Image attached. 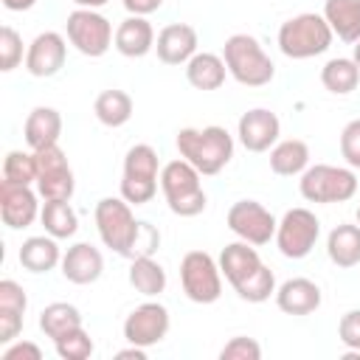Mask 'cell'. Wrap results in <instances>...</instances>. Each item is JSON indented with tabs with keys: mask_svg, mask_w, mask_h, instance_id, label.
Returning <instances> with one entry per match:
<instances>
[{
	"mask_svg": "<svg viewBox=\"0 0 360 360\" xmlns=\"http://www.w3.org/2000/svg\"><path fill=\"white\" fill-rule=\"evenodd\" d=\"M174 143H177L180 158L188 160L202 177L219 174L233 158V135L217 124L202 127V129L186 127L177 132Z\"/></svg>",
	"mask_w": 360,
	"mask_h": 360,
	"instance_id": "1",
	"label": "cell"
},
{
	"mask_svg": "<svg viewBox=\"0 0 360 360\" xmlns=\"http://www.w3.org/2000/svg\"><path fill=\"white\" fill-rule=\"evenodd\" d=\"M96 219V231L104 242V248H110L112 253L124 256V259H135V245L141 236V219H135L132 205L124 197H104L96 202L93 211Z\"/></svg>",
	"mask_w": 360,
	"mask_h": 360,
	"instance_id": "2",
	"label": "cell"
},
{
	"mask_svg": "<svg viewBox=\"0 0 360 360\" xmlns=\"http://www.w3.org/2000/svg\"><path fill=\"white\" fill-rule=\"evenodd\" d=\"M222 59H225L228 76H233L245 87H264L276 76L273 59L250 34H231L222 45Z\"/></svg>",
	"mask_w": 360,
	"mask_h": 360,
	"instance_id": "3",
	"label": "cell"
},
{
	"mask_svg": "<svg viewBox=\"0 0 360 360\" xmlns=\"http://www.w3.org/2000/svg\"><path fill=\"white\" fill-rule=\"evenodd\" d=\"M335 34L323 14L304 11L281 22L278 28V48L287 59H312L329 51Z\"/></svg>",
	"mask_w": 360,
	"mask_h": 360,
	"instance_id": "4",
	"label": "cell"
},
{
	"mask_svg": "<svg viewBox=\"0 0 360 360\" xmlns=\"http://www.w3.org/2000/svg\"><path fill=\"white\" fill-rule=\"evenodd\" d=\"M202 174L183 158L169 160L160 169V191L166 197V205L177 217H197L205 211L208 197L202 191Z\"/></svg>",
	"mask_w": 360,
	"mask_h": 360,
	"instance_id": "5",
	"label": "cell"
},
{
	"mask_svg": "<svg viewBox=\"0 0 360 360\" xmlns=\"http://www.w3.org/2000/svg\"><path fill=\"white\" fill-rule=\"evenodd\" d=\"M298 191L307 202L315 205H332V202H346L357 194V174L352 166H332V163H315L307 166Z\"/></svg>",
	"mask_w": 360,
	"mask_h": 360,
	"instance_id": "6",
	"label": "cell"
},
{
	"mask_svg": "<svg viewBox=\"0 0 360 360\" xmlns=\"http://www.w3.org/2000/svg\"><path fill=\"white\" fill-rule=\"evenodd\" d=\"M160 183V160L149 143H135L124 155V174H121V197L129 205H146L158 194Z\"/></svg>",
	"mask_w": 360,
	"mask_h": 360,
	"instance_id": "7",
	"label": "cell"
},
{
	"mask_svg": "<svg viewBox=\"0 0 360 360\" xmlns=\"http://www.w3.org/2000/svg\"><path fill=\"white\" fill-rule=\"evenodd\" d=\"M65 31H68V39L70 45L90 56V59H98L104 56L112 42H115V31H112V22L98 11V8H73L68 14V22H65Z\"/></svg>",
	"mask_w": 360,
	"mask_h": 360,
	"instance_id": "8",
	"label": "cell"
},
{
	"mask_svg": "<svg viewBox=\"0 0 360 360\" xmlns=\"http://www.w3.org/2000/svg\"><path fill=\"white\" fill-rule=\"evenodd\" d=\"M180 284L188 301L214 304L222 295V270L219 262L205 250H188L180 259Z\"/></svg>",
	"mask_w": 360,
	"mask_h": 360,
	"instance_id": "9",
	"label": "cell"
},
{
	"mask_svg": "<svg viewBox=\"0 0 360 360\" xmlns=\"http://www.w3.org/2000/svg\"><path fill=\"white\" fill-rule=\"evenodd\" d=\"M321 236V222L309 208H290L276 225V248L284 259H304Z\"/></svg>",
	"mask_w": 360,
	"mask_h": 360,
	"instance_id": "10",
	"label": "cell"
},
{
	"mask_svg": "<svg viewBox=\"0 0 360 360\" xmlns=\"http://www.w3.org/2000/svg\"><path fill=\"white\" fill-rule=\"evenodd\" d=\"M37 191L42 200H70L76 180H73V169L68 163V155L62 152L59 143L37 149Z\"/></svg>",
	"mask_w": 360,
	"mask_h": 360,
	"instance_id": "11",
	"label": "cell"
},
{
	"mask_svg": "<svg viewBox=\"0 0 360 360\" xmlns=\"http://www.w3.org/2000/svg\"><path fill=\"white\" fill-rule=\"evenodd\" d=\"M225 222L242 242H250L256 248H262L270 239H276V225H278L276 217L256 200H236L228 208Z\"/></svg>",
	"mask_w": 360,
	"mask_h": 360,
	"instance_id": "12",
	"label": "cell"
},
{
	"mask_svg": "<svg viewBox=\"0 0 360 360\" xmlns=\"http://www.w3.org/2000/svg\"><path fill=\"white\" fill-rule=\"evenodd\" d=\"M169 326H172L169 309L163 304H158V301H143L127 315L124 338H127V343L149 349V346H158L169 335Z\"/></svg>",
	"mask_w": 360,
	"mask_h": 360,
	"instance_id": "13",
	"label": "cell"
},
{
	"mask_svg": "<svg viewBox=\"0 0 360 360\" xmlns=\"http://www.w3.org/2000/svg\"><path fill=\"white\" fill-rule=\"evenodd\" d=\"M39 191L22 183L0 180V217L11 231H22L39 219Z\"/></svg>",
	"mask_w": 360,
	"mask_h": 360,
	"instance_id": "14",
	"label": "cell"
},
{
	"mask_svg": "<svg viewBox=\"0 0 360 360\" xmlns=\"http://www.w3.org/2000/svg\"><path fill=\"white\" fill-rule=\"evenodd\" d=\"M65 59H68V42L56 31L37 34L31 45L25 48V70L37 79L56 76L65 68Z\"/></svg>",
	"mask_w": 360,
	"mask_h": 360,
	"instance_id": "15",
	"label": "cell"
},
{
	"mask_svg": "<svg viewBox=\"0 0 360 360\" xmlns=\"http://www.w3.org/2000/svg\"><path fill=\"white\" fill-rule=\"evenodd\" d=\"M278 132H281V121L267 107H253L242 112L236 124V138L248 152H270L278 141Z\"/></svg>",
	"mask_w": 360,
	"mask_h": 360,
	"instance_id": "16",
	"label": "cell"
},
{
	"mask_svg": "<svg viewBox=\"0 0 360 360\" xmlns=\"http://www.w3.org/2000/svg\"><path fill=\"white\" fill-rule=\"evenodd\" d=\"M158 59L163 65H186L197 53V31L188 22H169L158 31L155 39Z\"/></svg>",
	"mask_w": 360,
	"mask_h": 360,
	"instance_id": "17",
	"label": "cell"
},
{
	"mask_svg": "<svg viewBox=\"0 0 360 360\" xmlns=\"http://www.w3.org/2000/svg\"><path fill=\"white\" fill-rule=\"evenodd\" d=\"M104 273V256L98 248H93L90 242H76L62 253V276L70 284H93L98 281Z\"/></svg>",
	"mask_w": 360,
	"mask_h": 360,
	"instance_id": "18",
	"label": "cell"
},
{
	"mask_svg": "<svg viewBox=\"0 0 360 360\" xmlns=\"http://www.w3.org/2000/svg\"><path fill=\"white\" fill-rule=\"evenodd\" d=\"M25 309H28V295L22 284H17L14 278H3L0 281V343L17 340V335L22 332Z\"/></svg>",
	"mask_w": 360,
	"mask_h": 360,
	"instance_id": "19",
	"label": "cell"
},
{
	"mask_svg": "<svg viewBox=\"0 0 360 360\" xmlns=\"http://www.w3.org/2000/svg\"><path fill=\"white\" fill-rule=\"evenodd\" d=\"M155 28L146 17H138V14H129L127 20L118 22L115 28V51L127 59H141L146 56L152 48H155Z\"/></svg>",
	"mask_w": 360,
	"mask_h": 360,
	"instance_id": "20",
	"label": "cell"
},
{
	"mask_svg": "<svg viewBox=\"0 0 360 360\" xmlns=\"http://www.w3.org/2000/svg\"><path fill=\"white\" fill-rule=\"evenodd\" d=\"M276 304L287 315H312L321 307V287L309 278H287L276 287Z\"/></svg>",
	"mask_w": 360,
	"mask_h": 360,
	"instance_id": "21",
	"label": "cell"
},
{
	"mask_svg": "<svg viewBox=\"0 0 360 360\" xmlns=\"http://www.w3.org/2000/svg\"><path fill=\"white\" fill-rule=\"evenodd\" d=\"M22 135H25V143H28L31 152L59 143V135H62V115H59V110H53V107H34L28 112V118H25Z\"/></svg>",
	"mask_w": 360,
	"mask_h": 360,
	"instance_id": "22",
	"label": "cell"
},
{
	"mask_svg": "<svg viewBox=\"0 0 360 360\" xmlns=\"http://www.w3.org/2000/svg\"><path fill=\"white\" fill-rule=\"evenodd\" d=\"M264 262L259 259V250H256V245H250V242H231V245H225L222 248V253H219V270H222V276L231 281V287H236L239 281H245L253 270H259Z\"/></svg>",
	"mask_w": 360,
	"mask_h": 360,
	"instance_id": "23",
	"label": "cell"
},
{
	"mask_svg": "<svg viewBox=\"0 0 360 360\" xmlns=\"http://www.w3.org/2000/svg\"><path fill=\"white\" fill-rule=\"evenodd\" d=\"M326 256L335 267H357L360 264V225L340 222L326 236Z\"/></svg>",
	"mask_w": 360,
	"mask_h": 360,
	"instance_id": "24",
	"label": "cell"
},
{
	"mask_svg": "<svg viewBox=\"0 0 360 360\" xmlns=\"http://www.w3.org/2000/svg\"><path fill=\"white\" fill-rule=\"evenodd\" d=\"M225 76H228V68H225V59L217 56V53H208V51H197L188 62H186V79L194 90H219L225 84Z\"/></svg>",
	"mask_w": 360,
	"mask_h": 360,
	"instance_id": "25",
	"label": "cell"
},
{
	"mask_svg": "<svg viewBox=\"0 0 360 360\" xmlns=\"http://www.w3.org/2000/svg\"><path fill=\"white\" fill-rule=\"evenodd\" d=\"M323 17L338 39L349 45L360 39V0H326Z\"/></svg>",
	"mask_w": 360,
	"mask_h": 360,
	"instance_id": "26",
	"label": "cell"
},
{
	"mask_svg": "<svg viewBox=\"0 0 360 360\" xmlns=\"http://www.w3.org/2000/svg\"><path fill=\"white\" fill-rule=\"evenodd\" d=\"M20 264L28 273H48L56 264H62V250L51 233L45 236H28L20 245Z\"/></svg>",
	"mask_w": 360,
	"mask_h": 360,
	"instance_id": "27",
	"label": "cell"
},
{
	"mask_svg": "<svg viewBox=\"0 0 360 360\" xmlns=\"http://www.w3.org/2000/svg\"><path fill=\"white\" fill-rule=\"evenodd\" d=\"M307 166H309V146H307V141H301V138L278 141V143L270 149V169H273L278 177L304 174Z\"/></svg>",
	"mask_w": 360,
	"mask_h": 360,
	"instance_id": "28",
	"label": "cell"
},
{
	"mask_svg": "<svg viewBox=\"0 0 360 360\" xmlns=\"http://www.w3.org/2000/svg\"><path fill=\"white\" fill-rule=\"evenodd\" d=\"M93 112H96V118H98L104 127L118 129V127H124V124L132 118L135 104H132V96H129L127 90L112 87V90H104V93L96 96Z\"/></svg>",
	"mask_w": 360,
	"mask_h": 360,
	"instance_id": "29",
	"label": "cell"
},
{
	"mask_svg": "<svg viewBox=\"0 0 360 360\" xmlns=\"http://www.w3.org/2000/svg\"><path fill=\"white\" fill-rule=\"evenodd\" d=\"M39 222L45 233L53 239H70L79 231V214L73 211L70 200H45L39 211Z\"/></svg>",
	"mask_w": 360,
	"mask_h": 360,
	"instance_id": "30",
	"label": "cell"
},
{
	"mask_svg": "<svg viewBox=\"0 0 360 360\" xmlns=\"http://www.w3.org/2000/svg\"><path fill=\"white\" fill-rule=\"evenodd\" d=\"M79 326H82V312H79L73 304H68V301H53V304H48V307L39 312V329H42V335L51 338L53 343H56L59 338H65L68 332L79 329Z\"/></svg>",
	"mask_w": 360,
	"mask_h": 360,
	"instance_id": "31",
	"label": "cell"
},
{
	"mask_svg": "<svg viewBox=\"0 0 360 360\" xmlns=\"http://www.w3.org/2000/svg\"><path fill=\"white\" fill-rule=\"evenodd\" d=\"M129 284L135 292L155 298L166 290V270L160 262H155L152 256H135L129 264Z\"/></svg>",
	"mask_w": 360,
	"mask_h": 360,
	"instance_id": "32",
	"label": "cell"
},
{
	"mask_svg": "<svg viewBox=\"0 0 360 360\" xmlns=\"http://www.w3.org/2000/svg\"><path fill=\"white\" fill-rule=\"evenodd\" d=\"M321 84L335 96H349L360 84V68L349 56H335L321 68Z\"/></svg>",
	"mask_w": 360,
	"mask_h": 360,
	"instance_id": "33",
	"label": "cell"
},
{
	"mask_svg": "<svg viewBox=\"0 0 360 360\" xmlns=\"http://www.w3.org/2000/svg\"><path fill=\"white\" fill-rule=\"evenodd\" d=\"M233 290H236V295H239L242 301H248V304H262V301H267L270 295H276V276H273V270H270L267 264H262V267L253 270L245 281H239Z\"/></svg>",
	"mask_w": 360,
	"mask_h": 360,
	"instance_id": "34",
	"label": "cell"
},
{
	"mask_svg": "<svg viewBox=\"0 0 360 360\" xmlns=\"http://www.w3.org/2000/svg\"><path fill=\"white\" fill-rule=\"evenodd\" d=\"M3 180L22 183V186L37 183V155L22 152V149H11L3 160Z\"/></svg>",
	"mask_w": 360,
	"mask_h": 360,
	"instance_id": "35",
	"label": "cell"
},
{
	"mask_svg": "<svg viewBox=\"0 0 360 360\" xmlns=\"http://www.w3.org/2000/svg\"><path fill=\"white\" fill-rule=\"evenodd\" d=\"M53 346H56V354H59L62 360H87V357L96 352L93 338L84 332V326H79V329L68 332V335H65V338H59Z\"/></svg>",
	"mask_w": 360,
	"mask_h": 360,
	"instance_id": "36",
	"label": "cell"
},
{
	"mask_svg": "<svg viewBox=\"0 0 360 360\" xmlns=\"http://www.w3.org/2000/svg\"><path fill=\"white\" fill-rule=\"evenodd\" d=\"M20 62H22V37L11 25H3L0 28V70L8 73Z\"/></svg>",
	"mask_w": 360,
	"mask_h": 360,
	"instance_id": "37",
	"label": "cell"
},
{
	"mask_svg": "<svg viewBox=\"0 0 360 360\" xmlns=\"http://www.w3.org/2000/svg\"><path fill=\"white\" fill-rule=\"evenodd\" d=\"M262 357V346L253 338L236 335L231 338L222 349H219V360H259Z\"/></svg>",
	"mask_w": 360,
	"mask_h": 360,
	"instance_id": "38",
	"label": "cell"
},
{
	"mask_svg": "<svg viewBox=\"0 0 360 360\" xmlns=\"http://www.w3.org/2000/svg\"><path fill=\"white\" fill-rule=\"evenodd\" d=\"M340 155L346 160V166L360 169V118L349 121L340 132Z\"/></svg>",
	"mask_w": 360,
	"mask_h": 360,
	"instance_id": "39",
	"label": "cell"
},
{
	"mask_svg": "<svg viewBox=\"0 0 360 360\" xmlns=\"http://www.w3.org/2000/svg\"><path fill=\"white\" fill-rule=\"evenodd\" d=\"M338 338L346 349L360 352V309H349L338 323Z\"/></svg>",
	"mask_w": 360,
	"mask_h": 360,
	"instance_id": "40",
	"label": "cell"
},
{
	"mask_svg": "<svg viewBox=\"0 0 360 360\" xmlns=\"http://www.w3.org/2000/svg\"><path fill=\"white\" fill-rule=\"evenodd\" d=\"M3 360H42V349L31 340H11L3 352Z\"/></svg>",
	"mask_w": 360,
	"mask_h": 360,
	"instance_id": "41",
	"label": "cell"
},
{
	"mask_svg": "<svg viewBox=\"0 0 360 360\" xmlns=\"http://www.w3.org/2000/svg\"><path fill=\"white\" fill-rule=\"evenodd\" d=\"M121 3L129 14H138V17H146V14H152L163 6V0H121Z\"/></svg>",
	"mask_w": 360,
	"mask_h": 360,
	"instance_id": "42",
	"label": "cell"
},
{
	"mask_svg": "<svg viewBox=\"0 0 360 360\" xmlns=\"http://www.w3.org/2000/svg\"><path fill=\"white\" fill-rule=\"evenodd\" d=\"M115 357H118V360H146V349H143V346L129 343V349H121Z\"/></svg>",
	"mask_w": 360,
	"mask_h": 360,
	"instance_id": "43",
	"label": "cell"
},
{
	"mask_svg": "<svg viewBox=\"0 0 360 360\" xmlns=\"http://www.w3.org/2000/svg\"><path fill=\"white\" fill-rule=\"evenodd\" d=\"M8 11H28V8H34V3L37 0H0Z\"/></svg>",
	"mask_w": 360,
	"mask_h": 360,
	"instance_id": "44",
	"label": "cell"
},
{
	"mask_svg": "<svg viewBox=\"0 0 360 360\" xmlns=\"http://www.w3.org/2000/svg\"><path fill=\"white\" fill-rule=\"evenodd\" d=\"M73 3H76V8H101L110 0H73Z\"/></svg>",
	"mask_w": 360,
	"mask_h": 360,
	"instance_id": "45",
	"label": "cell"
},
{
	"mask_svg": "<svg viewBox=\"0 0 360 360\" xmlns=\"http://www.w3.org/2000/svg\"><path fill=\"white\" fill-rule=\"evenodd\" d=\"M352 59H354V65L360 68V39L354 42V53H352Z\"/></svg>",
	"mask_w": 360,
	"mask_h": 360,
	"instance_id": "46",
	"label": "cell"
},
{
	"mask_svg": "<svg viewBox=\"0 0 360 360\" xmlns=\"http://www.w3.org/2000/svg\"><path fill=\"white\" fill-rule=\"evenodd\" d=\"M357 225H360V205H357Z\"/></svg>",
	"mask_w": 360,
	"mask_h": 360,
	"instance_id": "47",
	"label": "cell"
}]
</instances>
